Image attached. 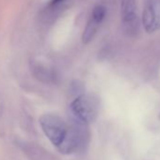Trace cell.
<instances>
[{"label": "cell", "instance_id": "cell-1", "mask_svg": "<svg viewBox=\"0 0 160 160\" xmlns=\"http://www.w3.org/2000/svg\"><path fill=\"white\" fill-rule=\"evenodd\" d=\"M40 125L49 141L58 149L65 141L70 130V125L62 118L50 113L40 118Z\"/></svg>", "mask_w": 160, "mask_h": 160}, {"label": "cell", "instance_id": "cell-2", "mask_svg": "<svg viewBox=\"0 0 160 160\" xmlns=\"http://www.w3.org/2000/svg\"><path fill=\"white\" fill-rule=\"evenodd\" d=\"M98 110L99 102L96 97L91 94L80 95L71 104V112L74 119L86 125L94 122Z\"/></svg>", "mask_w": 160, "mask_h": 160}, {"label": "cell", "instance_id": "cell-3", "mask_svg": "<svg viewBox=\"0 0 160 160\" xmlns=\"http://www.w3.org/2000/svg\"><path fill=\"white\" fill-rule=\"evenodd\" d=\"M121 18L125 33L129 36H135L139 28L136 0H122Z\"/></svg>", "mask_w": 160, "mask_h": 160}, {"label": "cell", "instance_id": "cell-4", "mask_svg": "<svg viewBox=\"0 0 160 160\" xmlns=\"http://www.w3.org/2000/svg\"><path fill=\"white\" fill-rule=\"evenodd\" d=\"M141 21L147 33L160 29V0H145Z\"/></svg>", "mask_w": 160, "mask_h": 160}, {"label": "cell", "instance_id": "cell-5", "mask_svg": "<svg viewBox=\"0 0 160 160\" xmlns=\"http://www.w3.org/2000/svg\"><path fill=\"white\" fill-rule=\"evenodd\" d=\"M107 15V9L104 5H96L91 14V17L86 25L82 35V42L89 43L95 36L99 27L103 23Z\"/></svg>", "mask_w": 160, "mask_h": 160}, {"label": "cell", "instance_id": "cell-6", "mask_svg": "<svg viewBox=\"0 0 160 160\" xmlns=\"http://www.w3.org/2000/svg\"><path fill=\"white\" fill-rule=\"evenodd\" d=\"M33 70V73L34 75L41 80L42 82H45V83H49L51 81H53V79L55 77V74L52 72V71L48 68H45L44 66L42 65H34V67L32 68Z\"/></svg>", "mask_w": 160, "mask_h": 160}, {"label": "cell", "instance_id": "cell-7", "mask_svg": "<svg viewBox=\"0 0 160 160\" xmlns=\"http://www.w3.org/2000/svg\"><path fill=\"white\" fill-rule=\"evenodd\" d=\"M64 0H51L50 1V6L51 7H55V6H57V5H58L59 3H61V2H63Z\"/></svg>", "mask_w": 160, "mask_h": 160}, {"label": "cell", "instance_id": "cell-8", "mask_svg": "<svg viewBox=\"0 0 160 160\" xmlns=\"http://www.w3.org/2000/svg\"><path fill=\"white\" fill-rule=\"evenodd\" d=\"M3 111H4V103L2 98H0V117L3 115Z\"/></svg>", "mask_w": 160, "mask_h": 160}]
</instances>
